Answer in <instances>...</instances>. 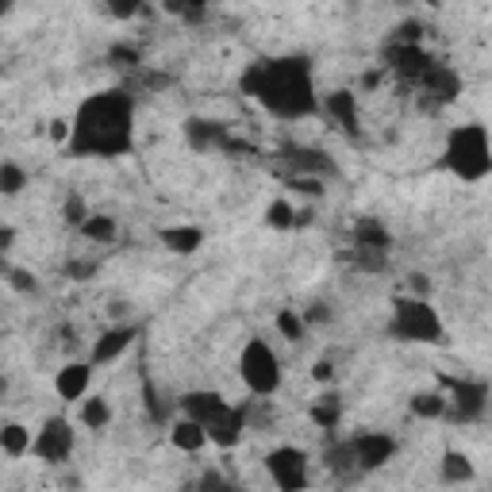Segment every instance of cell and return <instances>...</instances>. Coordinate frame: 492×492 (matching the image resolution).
Returning <instances> with one entry per match:
<instances>
[{
  "label": "cell",
  "mask_w": 492,
  "mask_h": 492,
  "mask_svg": "<svg viewBox=\"0 0 492 492\" xmlns=\"http://www.w3.org/2000/svg\"><path fill=\"white\" fill-rule=\"evenodd\" d=\"M5 389H8V381H5V377H0V396H5Z\"/></svg>",
  "instance_id": "bcb514c9"
},
{
  "label": "cell",
  "mask_w": 492,
  "mask_h": 492,
  "mask_svg": "<svg viewBox=\"0 0 492 492\" xmlns=\"http://www.w3.org/2000/svg\"><path fill=\"white\" fill-rule=\"evenodd\" d=\"M0 339H5V335H0Z\"/></svg>",
  "instance_id": "7dc6e473"
},
{
  "label": "cell",
  "mask_w": 492,
  "mask_h": 492,
  "mask_svg": "<svg viewBox=\"0 0 492 492\" xmlns=\"http://www.w3.org/2000/svg\"><path fill=\"white\" fill-rule=\"evenodd\" d=\"M438 477H443V485H469L477 477V466L466 450H446L443 462H438Z\"/></svg>",
  "instance_id": "7402d4cb"
},
{
  "label": "cell",
  "mask_w": 492,
  "mask_h": 492,
  "mask_svg": "<svg viewBox=\"0 0 492 492\" xmlns=\"http://www.w3.org/2000/svg\"><path fill=\"white\" fill-rule=\"evenodd\" d=\"M308 419H312L315 427H323V431H335L343 424V396L339 393H323L308 408Z\"/></svg>",
  "instance_id": "cb8c5ba5"
},
{
  "label": "cell",
  "mask_w": 492,
  "mask_h": 492,
  "mask_svg": "<svg viewBox=\"0 0 492 492\" xmlns=\"http://www.w3.org/2000/svg\"><path fill=\"white\" fill-rule=\"evenodd\" d=\"M227 135L231 131H227L223 123H216V119H204V116L185 119V143H189V150H197V154L220 150L227 143Z\"/></svg>",
  "instance_id": "ac0fdd59"
},
{
  "label": "cell",
  "mask_w": 492,
  "mask_h": 492,
  "mask_svg": "<svg viewBox=\"0 0 492 492\" xmlns=\"http://www.w3.org/2000/svg\"><path fill=\"white\" fill-rule=\"evenodd\" d=\"M77 419H81V427H89V431H104V427L112 424V404H108V396H85V400H81Z\"/></svg>",
  "instance_id": "484cf974"
},
{
  "label": "cell",
  "mask_w": 492,
  "mask_h": 492,
  "mask_svg": "<svg viewBox=\"0 0 492 492\" xmlns=\"http://www.w3.org/2000/svg\"><path fill=\"white\" fill-rule=\"evenodd\" d=\"M77 231H81V239H89V242H97V246H108V242H116V235H119V223H116V216L89 212V220H85Z\"/></svg>",
  "instance_id": "d4e9b609"
},
{
  "label": "cell",
  "mask_w": 492,
  "mask_h": 492,
  "mask_svg": "<svg viewBox=\"0 0 492 492\" xmlns=\"http://www.w3.org/2000/svg\"><path fill=\"white\" fill-rule=\"evenodd\" d=\"M289 185L304 197H323V181H312V178H289Z\"/></svg>",
  "instance_id": "f35d334b"
},
{
  "label": "cell",
  "mask_w": 492,
  "mask_h": 492,
  "mask_svg": "<svg viewBox=\"0 0 492 492\" xmlns=\"http://www.w3.org/2000/svg\"><path fill=\"white\" fill-rule=\"evenodd\" d=\"M108 58H112V66H138V58H143V55H138V46H131V43H116L112 50H108Z\"/></svg>",
  "instance_id": "e575fe53"
},
{
  "label": "cell",
  "mask_w": 492,
  "mask_h": 492,
  "mask_svg": "<svg viewBox=\"0 0 492 492\" xmlns=\"http://www.w3.org/2000/svg\"><path fill=\"white\" fill-rule=\"evenodd\" d=\"M58 488H66V492H77V488H81V477H77V473H62Z\"/></svg>",
  "instance_id": "b9f144b4"
},
{
  "label": "cell",
  "mask_w": 492,
  "mask_h": 492,
  "mask_svg": "<svg viewBox=\"0 0 492 492\" xmlns=\"http://www.w3.org/2000/svg\"><path fill=\"white\" fill-rule=\"evenodd\" d=\"M354 246L358 251H377V254H389L393 251V235L377 216H362L354 223Z\"/></svg>",
  "instance_id": "ffe728a7"
},
{
  "label": "cell",
  "mask_w": 492,
  "mask_h": 492,
  "mask_svg": "<svg viewBox=\"0 0 492 492\" xmlns=\"http://www.w3.org/2000/svg\"><path fill=\"white\" fill-rule=\"evenodd\" d=\"M97 261L93 258H81V261H66V277L69 281H93L97 277Z\"/></svg>",
  "instance_id": "d6a6232c"
},
{
  "label": "cell",
  "mask_w": 492,
  "mask_h": 492,
  "mask_svg": "<svg viewBox=\"0 0 492 492\" xmlns=\"http://www.w3.org/2000/svg\"><path fill=\"white\" fill-rule=\"evenodd\" d=\"M62 220L77 231V227H81L85 220H89V204H85V200L77 197V192H69V197L62 200Z\"/></svg>",
  "instance_id": "4dcf8cb0"
},
{
  "label": "cell",
  "mask_w": 492,
  "mask_h": 492,
  "mask_svg": "<svg viewBox=\"0 0 492 492\" xmlns=\"http://www.w3.org/2000/svg\"><path fill=\"white\" fill-rule=\"evenodd\" d=\"M8 12H12V0H0V20H5Z\"/></svg>",
  "instance_id": "f6af8a7d"
},
{
  "label": "cell",
  "mask_w": 492,
  "mask_h": 492,
  "mask_svg": "<svg viewBox=\"0 0 492 492\" xmlns=\"http://www.w3.org/2000/svg\"><path fill=\"white\" fill-rule=\"evenodd\" d=\"M443 166L466 185H477L492 173V143L488 131L481 123H462L446 135V150H443Z\"/></svg>",
  "instance_id": "3957f363"
},
{
  "label": "cell",
  "mask_w": 492,
  "mask_h": 492,
  "mask_svg": "<svg viewBox=\"0 0 492 492\" xmlns=\"http://www.w3.org/2000/svg\"><path fill=\"white\" fill-rule=\"evenodd\" d=\"M446 415L458 424H481L488 415V384L485 381H450V396H446Z\"/></svg>",
  "instance_id": "ba28073f"
},
{
  "label": "cell",
  "mask_w": 492,
  "mask_h": 492,
  "mask_svg": "<svg viewBox=\"0 0 492 492\" xmlns=\"http://www.w3.org/2000/svg\"><path fill=\"white\" fill-rule=\"evenodd\" d=\"M312 377L320 381V384H331V381H335V365H331L327 358H323V362H315V365H312Z\"/></svg>",
  "instance_id": "ab89813d"
},
{
  "label": "cell",
  "mask_w": 492,
  "mask_h": 492,
  "mask_svg": "<svg viewBox=\"0 0 492 492\" xmlns=\"http://www.w3.org/2000/svg\"><path fill=\"white\" fill-rule=\"evenodd\" d=\"M93 374L97 369L89 362H66L58 374H55V393L66 400V404H81L93 389Z\"/></svg>",
  "instance_id": "2e32d148"
},
{
  "label": "cell",
  "mask_w": 492,
  "mask_h": 492,
  "mask_svg": "<svg viewBox=\"0 0 492 492\" xmlns=\"http://www.w3.org/2000/svg\"><path fill=\"white\" fill-rule=\"evenodd\" d=\"M31 427L20 424V419H8V424H0V454H8V458H24L31 454Z\"/></svg>",
  "instance_id": "603a6c76"
},
{
  "label": "cell",
  "mask_w": 492,
  "mask_h": 492,
  "mask_svg": "<svg viewBox=\"0 0 492 492\" xmlns=\"http://www.w3.org/2000/svg\"><path fill=\"white\" fill-rule=\"evenodd\" d=\"M104 15H112V20H131V15H143L147 8L143 5H100Z\"/></svg>",
  "instance_id": "8d00e7d4"
},
{
  "label": "cell",
  "mask_w": 492,
  "mask_h": 492,
  "mask_svg": "<svg viewBox=\"0 0 492 492\" xmlns=\"http://www.w3.org/2000/svg\"><path fill=\"white\" fill-rule=\"evenodd\" d=\"M277 331H281V339H289V343H301L304 339V320H301V312H292V308H281L277 312Z\"/></svg>",
  "instance_id": "f546056e"
},
{
  "label": "cell",
  "mask_w": 492,
  "mask_h": 492,
  "mask_svg": "<svg viewBox=\"0 0 492 492\" xmlns=\"http://www.w3.org/2000/svg\"><path fill=\"white\" fill-rule=\"evenodd\" d=\"M227 408H231V400H223L216 389H189L181 396V415L192 419V424H200V427L216 424Z\"/></svg>",
  "instance_id": "9a60e30c"
},
{
  "label": "cell",
  "mask_w": 492,
  "mask_h": 492,
  "mask_svg": "<svg viewBox=\"0 0 492 492\" xmlns=\"http://www.w3.org/2000/svg\"><path fill=\"white\" fill-rule=\"evenodd\" d=\"M242 93L254 97L261 108L277 119H308L320 112V97H315L312 81V62L308 58H261L246 66L242 74Z\"/></svg>",
  "instance_id": "7a4b0ae2"
},
{
  "label": "cell",
  "mask_w": 492,
  "mask_h": 492,
  "mask_svg": "<svg viewBox=\"0 0 492 492\" xmlns=\"http://www.w3.org/2000/svg\"><path fill=\"white\" fill-rule=\"evenodd\" d=\"M408 408H412L415 419H443V415H446V393L424 389V393H415V396H412Z\"/></svg>",
  "instance_id": "4316f807"
},
{
  "label": "cell",
  "mask_w": 492,
  "mask_h": 492,
  "mask_svg": "<svg viewBox=\"0 0 492 492\" xmlns=\"http://www.w3.org/2000/svg\"><path fill=\"white\" fill-rule=\"evenodd\" d=\"M169 443H173V450H181V454H200L208 446V431L181 415V419H173L169 424Z\"/></svg>",
  "instance_id": "44dd1931"
},
{
  "label": "cell",
  "mask_w": 492,
  "mask_h": 492,
  "mask_svg": "<svg viewBox=\"0 0 492 492\" xmlns=\"http://www.w3.org/2000/svg\"><path fill=\"white\" fill-rule=\"evenodd\" d=\"M389 335L396 343H415V346H443L446 343V323L438 308L424 296H408L400 292L393 301V315H389Z\"/></svg>",
  "instance_id": "277c9868"
},
{
  "label": "cell",
  "mask_w": 492,
  "mask_h": 492,
  "mask_svg": "<svg viewBox=\"0 0 492 492\" xmlns=\"http://www.w3.org/2000/svg\"><path fill=\"white\" fill-rule=\"evenodd\" d=\"M74 135L66 143L69 158H119L135 147V100L128 89H104L77 104Z\"/></svg>",
  "instance_id": "6da1fadb"
},
{
  "label": "cell",
  "mask_w": 492,
  "mask_h": 492,
  "mask_svg": "<svg viewBox=\"0 0 492 492\" xmlns=\"http://www.w3.org/2000/svg\"><path fill=\"white\" fill-rule=\"evenodd\" d=\"M346 443H350V454H354V469H362V473L384 469L400 450L396 438L384 435V431H362L354 438H346Z\"/></svg>",
  "instance_id": "9c48e42d"
},
{
  "label": "cell",
  "mask_w": 492,
  "mask_h": 492,
  "mask_svg": "<svg viewBox=\"0 0 492 492\" xmlns=\"http://www.w3.org/2000/svg\"><path fill=\"white\" fill-rule=\"evenodd\" d=\"M74 450H77V431H74V424H69L66 415H50L31 438V454L43 466H55V469L69 466Z\"/></svg>",
  "instance_id": "8992f818"
},
{
  "label": "cell",
  "mask_w": 492,
  "mask_h": 492,
  "mask_svg": "<svg viewBox=\"0 0 492 492\" xmlns=\"http://www.w3.org/2000/svg\"><path fill=\"white\" fill-rule=\"evenodd\" d=\"M166 12L181 15L185 24H204L208 20V5H166Z\"/></svg>",
  "instance_id": "836d02e7"
},
{
  "label": "cell",
  "mask_w": 492,
  "mask_h": 492,
  "mask_svg": "<svg viewBox=\"0 0 492 492\" xmlns=\"http://www.w3.org/2000/svg\"><path fill=\"white\" fill-rule=\"evenodd\" d=\"M292 223H296V208L289 200L266 204V227H273V231H292Z\"/></svg>",
  "instance_id": "f1b7e54d"
},
{
  "label": "cell",
  "mask_w": 492,
  "mask_h": 492,
  "mask_svg": "<svg viewBox=\"0 0 492 492\" xmlns=\"http://www.w3.org/2000/svg\"><path fill=\"white\" fill-rule=\"evenodd\" d=\"M208 443H216L220 450H235L246 435V404H231L216 424H208Z\"/></svg>",
  "instance_id": "e0dca14e"
},
{
  "label": "cell",
  "mask_w": 492,
  "mask_h": 492,
  "mask_svg": "<svg viewBox=\"0 0 492 492\" xmlns=\"http://www.w3.org/2000/svg\"><path fill=\"white\" fill-rule=\"evenodd\" d=\"M239 377L246 384V393L254 396H273L285 381V369H281L277 350L266 339H246L242 354H239Z\"/></svg>",
  "instance_id": "5b68a950"
},
{
  "label": "cell",
  "mask_w": 492,
  "mask_h": 492,
  "mask_svg": "<svg viewBox=\"0 0 492 492\" xmlns=\"http://www.w3.org/2000/svg\"><path fill=\"white\" fill-rule=\"evenodd\" d=\"M285 162L292 169V178H312V181H323V178H335L339 162L320 147H289L285 150Z\"/></svg>",
  "instance_id": "4fadbf2b"
},
{
  "label": "cell",
  "mask_w": 492,
  "mask_h": 492,
  "mask_svg": "<svg viewBox=\"0 0 492 492\" xmlns=\"http://www.w3.org/2000/svg\"><path fill=\"white\" fill-rule=\"evenodd\" d=\"M27 189V169L20 162H0V197H20Z\"/></svg>",
  "instance_id": "83f0119b"
},
{
  "label": "cell",
  "mask_w": 492,
  "mask_h": 492,
  "mask_svg": "<svg viewBox=\"0 0 492 492\" xmlns=\"http://www.w3.org/2000/svg\"><path fill=\"white\" fill-rule=\"evenodd\" d=\"M381 85V74H362V89H377Z\"/></svg>",
  "instance_id": "7bdbcfd3"
},
{
  "label": "cell",
  "mask_w": 492,
  "mask_h": 492,
  "mask_svg": "<svg viewBox=\"0 0 492 492\" xmlns=\"http://www.w3.org/2000/svg\"><path fill=\"white\" fill-rule=\"evenodd\" d=\"M158 242H162L169 254L189 258V254H197L204 246V231L197 223H173V227H162V231H158Z\"/></svg>",
  "instance_id": "d6986e66"
},
{
  "label": "cell",
  "mask_w": 492,
  "mask_h": 492,
  "mask_svg": "<svg viewBox=\"0 0 492 492\" xmlns=\"http://www.w3.org/2000/svg\"><path fill=\"white\" fill-rule=\"evenodd\" d=\"M5 273H8V285L15 292H39V281H35L27 270H5Z\"/></svg>",
  "instance_id": "d590c367"
},
{
  "label": "cell",
  "mask_w": 492,
  "mask_h": 492,
  "mask_svg": "<svg viewBox=\"0 0 492 492\" xmlns=\"http://www.w3.org/2000/svg\"><path fill=\"white\" fill-rule=\"evenodd\" d=\"M50 143H58V147H66L69 143V135H74V123L69 119H50Z\"/></svg>",
  "instance_id": "74e56055"
},
{
  "label": "cell",
  "mask_w": 492,
  "mask_h": 492,
  "mask_svg": "<svg viewBox=\"0 0 492 492\" xmlns=\"http://www.w3.org/2000/svg\"><path fill=\"white\" fill-rule=\"evenodd\" d=\"M320 112L335 123L346 138H362V116H358V93L354 89H335L320 100Z\"/></svg>",
  "instance_id": "8fae6325"
},
{
  "label": "cell",
  "mask_w": 492,
  "mask_h": 492,
  "mask_svg": "<svg viewBox=\"0 0 492 492\" xmlns=\"http://www.w3.org/2000/svg\"><path fill=\"white\" fill-rule=\"evenodd\" d=\"M301 320H304V327H308V323H327L331 312H327V304H312V308L301 315Z\"/></svg>",
  "instance_id": "60d3db41"
},
{
  "label": "cell",
  "mask_w": 492,
  "mask_h": 492,
  "mask_svg": "<svg viewBox=\"0 0 492 492\" xmlns=\"http://www.w3.org/2000/svg\"><path fill=\"white\" fill-rule=\"evenodd\" d=\"M266 473L277 492H304L308 488V454L301 446H277L266 454Z\"/></svg>",
  "instance_id": "52a82bcc"
},
{
  "label": "cell",
  "mask_w": 492,
  "mask_h": 492,
  "mask_svg": "<svg viewBox=\"0 0 492 492\" xmlns=\"http://www.w3.org/2000/svg\"><path fill=\"white\" fill-rule=\"evenodd\" d=\"M135 339H138V327H135V323H112V327L93 343V358H89V365H93V369L112 365L116 358L128 354Z\"/></svg>",
  "instance_id": "5bb4252c"
},
{
  "label": "cell",
  "mask_w": 492,
  "mask_h": 492,
  "mask_svg": "<svg viewBox=\"0 0 492 492\" xmlns=\"http://www.w3.org/2000/svg\"><path fill=\"white\" fill-rule=\"evenodd\" d=\"M312 223V212H308V208H296V223L292 227H308Z\"/></svg>",
  "instance_id": "ee69618b"
},
{
  "label": "cell",
  "mask_w": 492,
  "mask_h": 492,
  "mask_svg": "<svg viewBox=\"0 0 492 492\" xmlns=\"http://www.w3.org/2000/svg\"><path fill=\"white\" fill-rule=\"evenodd\" d=\"M327 466H331V469H343V473L354 469V454H350V443L327 446Z\"/></svg>",
  "instance_id": "1f68e13d"
},
{
  "label": "cell",
  "mask_w": 492,
  "mask_h": 492,
  "mask_svg": "<svg viewBox=\"0 0 492 492\" xmlns=\"http://www.w3.org/2000/svg\"><path fill=\"white\" fill-rule=\"evenodd\" d=\"M438 58L431 55L427 46H400V43H389L384 46V66L393 69L396 77H404V81H424L427 74H431V66H435Z\"/></svg>",
  "instance_id": "30bf717a"
},
{
  "label": "cell",
  "mask_w": 492,
  "mask_h": 492,
  "mask_svg": "<svg viewBox=\"0 0 492 492\" xmlns=\"http://www.w3.org/2000/svg\"><path fill=\"white\" fill-rule=\"evenodd\" d=\"M419 89H424V108H443V104H454L462 93V74L446 62H435L431 74L419 81Z\"/></svg>",
  "instance_id": "7c38bea8"
}]
</instances>
